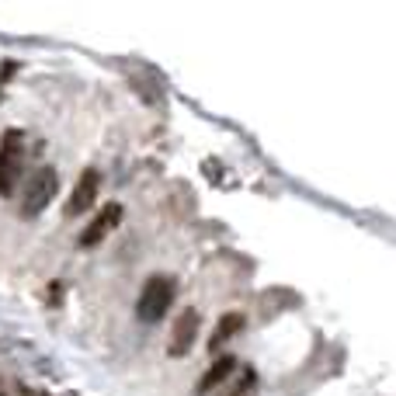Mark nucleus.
<instances>
[{
	"label": "nucleus",
	"mask_w": 396,
	"mask_h": 396,
	"mask_svg": "<svg viewBox=\"0 0 396 396\" xmlns=\"http://www.w3.org/2000/svg\"><path fill=\"white\" fill-rule=\"evenodd\" d=\"M243 323H247L243 313H226V317L215 323V330L209 334V351H212V347H223L226 341H233L240 330H243Z\"/></svg>",
	"instance_id": "obj_8"
},
{
	"label": "nucleus",
	"mask_w": 396,
	"mask_h": 396,
	"mask_svg": "<svg viewBox=\"0 0 396 396\" xmlns=\"http://www.w3.org/2000/svg\"><path fill=\"white\" fill-rule=\"evenodd\" d=\"M56 188H59V178H56L53 167L35 171V178H31L25 188V198H21V215H25V219H35L39 212H46V205L53 202Z\"/></svg>",
	"instance_id": "obj_3"
},
{
	"label": "nucleus",
	"mask_w": 396,
	"mask_h": 396,
	"mask_svg": "<svg viewBox=\"0 0 396 396\" xmlns=\"http://www.w3.org/2000/svg\"><path fill=\"white\" fill-rule=\"evenodd\" d=\"M254 390H258V375H254V372H243V375H240V382H233L226 396H250Z\"/></svg>",
	"instance_id": "obj_9"
},
{
	"label": "nucleus",
	"mask_w": 396,
	"mask_h": 396,
	"mask_svg": "<svg viewBox=\"0 0 396 396\" xmlns=\"http://www.w3.org/2000/svg\"><path fill=\"white\" fill-rule=\"evenodd\" d=\"M21 160H25V132L7 129L0 139V195H11L21 174Z\"/></svg>",
	"instance_id": "obj_2"
},
{
	"label": "nucleus",
	"mask_w": 396,
	"mask_h": 396,
	"mask_svg": "<svg viewBox=\"0 0 396 396\" xmlns=\"http://www.w3.org/2000/svg\"><path fill=\"white\" fill-rule=\"evenodd\" d=\"M118 223H122V205H118V202H108L105 209L87 223V230L80 233V247H98Z\"/></svg>",
	"instance_id": "obj_6"
},
{
	"label": "nucleus",
	"mask_w": 396,
	"mask_h": 396,
	"mask_svg": "<svg viewBox=\"0 0 396 396\" xmlns=\"http://www.w3.org/2000/svg\"><path fill=\"white\" fill-rule=\"evenodd\" d=\"M174 295H178V282L171 275H153L143 285L139 299H136V317L143 320V323H157L174 306Z\"/></svg>",
	"instance_id": "obj_1"
},
{
	"label": "nucleus",
	"mask_w": 396,
	"mask_h": 396,
	"mask_svg": "<svg viewBox=\"0 0 396 396\" xmlns=\"http://www.w3.org/2000/svg\"><path fill=\"white\" fill-rule=\"evenodd\" d=\"M198 327H202V317H198V310H185L178 323H174V330H171V344H167V355L171 358H181L191 351V344L198 337Z\"/></svg>",
	"instance_id": "obj_5"
},
{
	"label": "nucleus",
	"mask_w": 396,
	"mask_h": 396,
	"mask_svg": "<svg viewBox=\"0 0 396 396\" xmlns=\"http://www.w3.org/2000/svg\"><path fill=\"white\" fill-rule=\"evenodd\" d=\"M237 372V358L233 355H223V358H215L209 369L202 372V379H198V386H195V396H212L230 375Z\"/></svg>",
	"instance_id": "obj_7"
},
{
	"label": "nucleus",
	"mask_w": 396,
	"mask_h": 396,
	"mask_svg": "<svg viewBox=\"0 0 396 396\" xmlns=\"http://www.w3.org/2000/svg\"><path fill=\"white\" fill-rule=\"evenodd\" d=\"M98 191H101V174L94 167H87L77 178V185H73V195L66 198V215H83L98 202Z\"/></svg>",
	"instance_id": "obj_4"
}]
</instances>
